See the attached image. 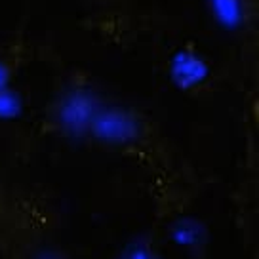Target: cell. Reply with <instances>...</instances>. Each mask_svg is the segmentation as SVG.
Here are the masks:
<instances>
[{
    "mask_svg": "<svg viewBox=\"0 0 259 259\" xmlns=\"http://www.w3.org/2000/svg\"><path fill=\"white\" fill-rule=\"evenodd\" d=\"M99 99L88 88H69L59 96L54 107V122L67 138L90 136V126L99 111Z\"/></svg>",
    "mask_w": 259,
    "mask_h": 259,
    "instance_id": "cell-1",
    "label": "cell"
},
{
    "mask_svg": "<svg viewBox=\"0 0 259 259\" xmlns=\"http://www.w3.org/2000/svg\"><path fill=\"white\" fill-rule=\"evenodd\" d=\"M143 134V122L132 109L101 105L90 126V136L107 147H128Z\"/></svg>",
    "mask_w": 259,
    "mask_h": 259,
    "instance_id": "cell-2",
    "label": "cell"
},
{
    "mask_svg": "<svg viewBox=\"0 0 259 259\" xmlns=\"http://www.w3.org/2000/svg\"><path fill=\"white\" fill-rule=\"evenodd\" d=\"M170 76L181 90H193L208 80L210 67L196 52L183 48L171 56Z\"/></svg>",
    "mask_w": 259,
    "mask_h": 259,
    "instance_id": "cell-3",
    "label": "cell"
},
{
    "mask_svg": "<svg viewBox=\"0 0 259 259\" xmlns=\"http://www.w3.org/2000/svg\"><path fill=\"white\" fill-rule=\"evenodd\" d=\"M211 19L219 29L229 32L240 31L246 27L248 14L244 0H206Z\"/></svg>",
    "mask_w": 259,
    "mask_h": 259,
    "instance_id": "cell-4",
    "label": "cell"
},
{
    "mask_svg": "<svg viewBox=\"0 0 259 259\" xmlns=\"http://www.w3.org/2000/svg\"><path fill=\"white\" fill-rule=\"evenodd\" d=\"M23 113V99L19 92L8 86L0 90V120H16Z\"/></svg>",
    "mask_w": 259,
    "mask_h": 259,
    "instance_id": "cell-5",
    "label": "cell"
},
{
    "mask_svg": "<svg viewBox=\"0 0 259 259\" xmlns=\"http://www.w3.org/2000/svg\"><path fill=\"white\" fill-rule=\"evenodd\" d=\"M10 80H12V69H10L8 61L0 59V90L8 88Z\"/></svg>",
    "mask_w": 259,
    "mask_h": 259,
    "instance_id": "cell-6",
    "label": "cell"
}]
</instances>
